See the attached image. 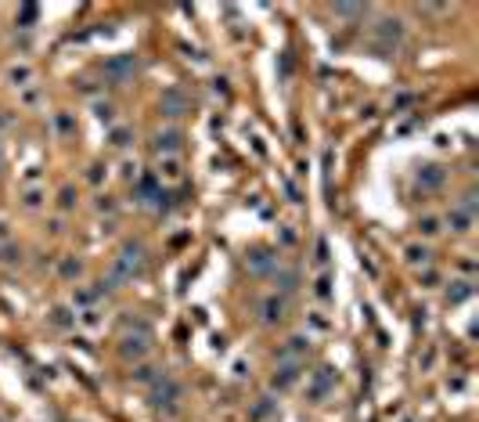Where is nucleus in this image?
I'll return each instance as SVG.
<instances>
[{
  "label": "nucleus",
  "mask_w": 479,
  "mask_h": 422,
  "mask_svg": "<svg viewBox=\"0 0 479 422\" xmlns=\"http://www.w3.org/2000/svg\"><path fill=\"white\" fill-rule=\"evenodd\" d=\"M292 282H295V275H292V271H285V275H281V289H292Z\"/></svg>",
  "instance_id": "obj_7"
},
{
  "label": "nucleus",
  "mask_w": 479,
  "mask_h": 422,
  "mask_svg": "<svg viewBox=\"0 0 479 422\" xmlns=\"http://www.w3.org/2000/svg\"><path fill=\"white\" fill-rule=\"evenodd\" d=\"M418 228H422L426 235H433V231H440V228H436V221H426V224H418Z\"/></svg>",
  "instance_id": "obj_8"
},
{
  "label": "nucleus",
  "mask_w": 479,
  "mask_h": 422,
  "mask_svg": "<svg viewBox=\"0 0 479 422\" xmlns=\"http://www.w3.org/2000/svg\"><path fill=\"white\" fill-rule=\"evenodd\" d=\"M407 260H411V263H418V260L426 263V260H429V249H426V246H422V249H418V246H411V249H407Z\"/></svg>",
  "instance_id": "obj_5"
},
{
  "label": "nucleus",
  "mask_w": 479,
  "mask_h": 422,
  "mask_svg": "<svg viewBox=\"0 0 479 422\" xmlns=\"http://www.w3.org/2000/svg\"><path fill=\"white\" fill-rule=\"evenodd\" d=\"M11 80H15V83H18V80H29V66H22V69L15 66V69H11Z\"/></svg>",
  "instance_id": "obj_6"
},
{
  "label": "nucleus",
  "mask_w": 479,
  "mask_h": 422,
  "mask_svg": "<svg viewBox=\"0 0 479 422\" xmlns=\"http://www.w3.org/2000/svg\"><path fill=\"white\" fill-rule=\"evenodd\" d=\"M422 180L429 188H436V185H443V170L440 166H426V173H418V185H422Z\"/></svg>",
  "instance_id": "obj_3"
},
{
  "label": "nucleus",
  "mask_w": 479,
  "mask_h": 422,
  "mask_svg": "<svg viewBox=\"0 0 479 422\" xmlns=\"http://www.w3.org/2000/svg\"><path fill=\"white\" fill-rule=\"evenodd\" d=\"M263 318L267 321H281L285 318V304H281V299H267V304H263Z\"/></svg>",
  "instance_id": "obj_2"
},
{
  "label": "nucleus",
  "mask_w": 479,
  "mask_h": 422,
  "mask_svg": "<svg viewBox=\"0 0 479 422\" xmlns=\"http://www.w3.org/2000/svg\"><path fill=\"white\" fill-rule=\"evenodd\" d=\"M177 144H181V134H177V130H166V134L155 137V148H159V152H173Z\"/></svg>",
  "instance_id": "obj_1"
},
{
  "label": "nucleus",
  "mask_w": 479,
  "mask_h": 422,
  "mask_svg": "<svg viewBox=\"0 0 479 422\" xmlns=\"http://www.w3.org/2000/svg\"><path fill=\"white\" fill-rule=\"evenodd\" d=\"M166 108H170L166 116H181V108H184V98H177V94H170V98H166Z\"/></svg>",
  "instance_id": "obj_4"
}]
</instances>
